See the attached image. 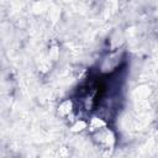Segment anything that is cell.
<instances>
[{"label":"cell","mask_w":158,"mask_h":158,"mask_svg":"<svg viewBox=\"0 0 158 158\" xmlns=\"http://www.w3.org/2000/svg\"><path fill=\"white\" fill-rule=\"evenodd\" d=\"M91 136H93L94 142L98 146L102 147V148H107L109 149V148H112L116 144V135L107 126L91 132Z\"/></svg>","instance_id":"1"},{"label":"cell","mask_w":158,"mask_h":158,"mask_svg":"<svg viewBox=\"0 0 158 158\" xmlns=\"http://www.w3.org/2000/svg\"><path fill=\"white\" fill-rule=\"evenodd\" d=\"M73 109H74L73 101L69 100V99H67V100H64V101L58 106V114H59L62 117H68V116L72 115Z\"/></svg>","instance_id":"3"},{"label":"cell","mask_w":158,"mask_h":158,"mask_svg":"<svg viewBox=\"0 0 158 158\" xmlns=\"http://www.w3.org/2000/svg\"><path fill=\"white\" fill-rule=\"evenodd\" d=\"M121 57L117 54V53H111L110 56H107L102 63H101V70L102 72H111V70H115V68L118 67L120 64V59Z\"/></svg>","instance_id":"2"}]
</instances>
